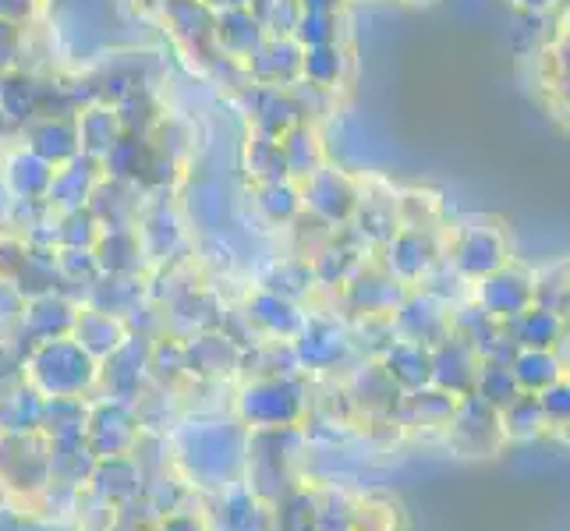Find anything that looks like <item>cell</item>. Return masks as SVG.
I'll list each match as a JSON object with an SVG mask.
<instances>
[{
	"label": "cell",
	"mask_w": 570,
	"mask_h": 531,
	"mask_svg": "<svg viewBox=\"0 0 570 531\" xmlns=\"http://www.w3.org/2000/svg\"><path fill=\"white\" fill-rule=\"evenodd\" d=\"M92 489H96V496H100L104 503L117 507V503H128L142 493V464L135 461L131 454L125 458H104V461H96L92 468V475H89Z\"/></svg>",
	"instance_id": "cell-1"
},
{
	"label": "cell",
	"mask_w": 570,
	"mask_h": 531,
	"mask_svg": "<svg viewBox=\"0 0 570 531\" xmlns=\"http://www.w3.org/2000/svg\"><path fill=\"white\" fill-rule=\"evenodd\" d=\"M224 521L230 531H266L269 514L259 496L252 493H238V496H227L224 503Z\"/></svg>",
	"instance_id": "cell-2"
},
{
	"label": "cell",
	"mask_w": 570,
	"mask_h": 531,
	"mask_svg": "<svg viewBox=\"0 0 570 531\" xmlns=\"http://www.w3.org/2000/svg\"><path fill=\"white\" fill-rule=\"evenodd\" d=\"M156 531H206V528L195 521L191 514H167V518H160Z\"/></svg>",
	"instance_id": "cell-3"
},
{
	"label": "cell",
	"mask_w": 570,
	"mask_h": 531,
	"mask_svg": "<svg viewBox=\"0 0 570 531\" xmlns=\"http://www.w3.org/2000/svg\"><path fill=\"white\" fill-rule=\"evenodd\" d=\"M107 531H110V528H107Z\"/></svg>",
	"instance_id": "cell-4"
}]
</instances>
